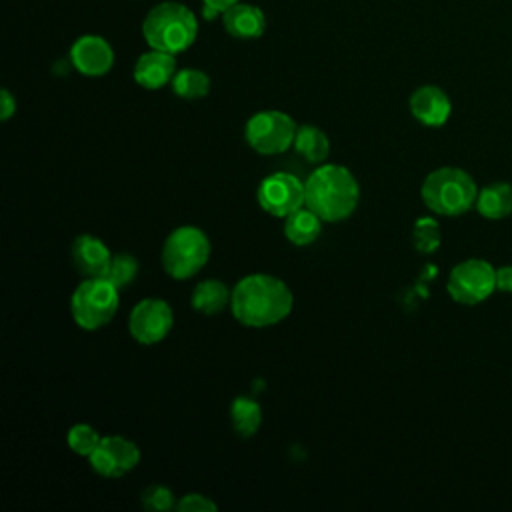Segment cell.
I'll list each match as a JSON object with an SVG mask.
<instances>
[{
    "instance_id": "6da1fadb",
    "label": "cell",
    "mask_w": 512,
    "mask_h": 512,
    "mask_svg": "<svg viewBox=\"0 0 512 512\" xmlns=\"http://www.w3.org/2000/svg\"><path fill=\"white\" fill-rule=\"evenodd\" d=\"M294 306L288 284L272 274H248L232 288L230 308L234 318L250 328L282 322Z\"/></svg>"
},
{
    "instance_id": "7a4b0ae2",
    "label": "cell",
    "mask_w": 512,
    "mask_h": 512,
    "mask_svg": "<svg viewBox=\"0 0 512 512\" xmlns=\"http://www.w3.org/2000/svg\"><path fill=\"white\" fill-rule=\"evenodd\" d=\"M360 198L354 174L340 164H320L304 182V206L316 212L324 222L348 218Z\"/></svg>"
},
{
    "instance_id": "3957f363",
    "label": "cell",
    "mask_w": 512,
    "mask_h": 512,
    "mask_svg": "<svg viewBox=\"0 0 512 512\" xmlns=\"http://www.w3.org/2000/svg\"><path fill=\"white\" fill-rule=\"evenodd\" d=\"M196 34V16L180 2L156 4L142 20V36L154 50L180 54L194 44Z\"/></svg>"
},
{
    "instance_id": "277c9868",
    "label": "cell",
    "mask_w": 512,
    "mask_h": 512,
    "mask_svg": "<svg viewBox=\"0 0 512 512\" xmlns=\"http://www.w3.org/2000/svg\"><path fill=\"white\" fill-rule=\"evenodd\" d=\"M424 204L442 216H458L472 208L478 190L468 172L462 168H436L432 170L420 188Z\"/></svg>"
},
{
    "instance_id": "5b68a950",
    "label": "cell",
    "mask_w": 512,
    "mask_h": 512,
    "mask_svg": "<svg viewBox=\"0 0 512 512\" xmlns=\"http://www.w3.org/2000/svg\"><path fill=\"white\" fill-rule=\"evenodd\" d=\"M162 268L174 280H186L200 272L210 258V240L198 226H178L162 246Z\"/></svg>"
},
{
    "instance_id": "8992f818",
    "label": "cell",
    "mask_w": 512,
    "mask_h": 512,
    "mask_svg": "<svg viewBox=\"0 0 512 512\" xmlns=\"http://www.w3.org/2000/svg\"><path fill=\"white\" fill-rule=\"evenodd\" d=\"M114 284L104 278H84L70 298V312L74 322L84 330H98L106 326L120 304Z\"/></svg>"
},
{
    "instance_id": "52a82bcc",
    "label": "cell",
    "mask_w": 512,
    "mask_h": 512,
    "mask_svg": "<svg viewBox=\"0 0 512 512\" xmlns=\"http://www.w3.org/2000/svg\"><path fill=\"white\" fill-rule=\"evenodd\" d=\"M298 126L280 110H262L248 118L244 138L258 154H280L294 144Z\"/></svg>"
},
{
    "instance_id": "ba28073f",
    "label": "cell",
    "mask_w": 512,
    "mask_h": 512,
    "mask_svg": "<svg viewBox=\"0 0 512 512\" xmlns=\"http://www.w3.org/2000/svg\"><path fill=\"white\" fill-rule=\"evenodd\" d=\"M446 288L458 304L474 306L496 290V270L480 258L464 260L452 268Z\"/></svg>"
},
{
    "instance_id": "9c48e42d",
    "label": "cell",
    "mask_w": 512,
    "mask_h": 512,
    "mask_svg": "<svg viewBox=\"0 0 512 512\" xmlns=\"http://www.w3.org/2000/svg\"><path fill=\"white\" fill-rule=\"evenodd\" d=\"M256 198L264 212L286 218L304 206V182L290 172H274L260 182Z\"/></svg>"
},
{
    "instance_id": "30bf717a",
    "label": "cell",
    "mask_w": 512,
    "mask_h": 512,
    "mask_svg": "<svg viewBox=\"0 0 512 512\" xmlns=\"http://www.w3.org/2000/svg\"><path fill=\"white\" fill-rule=\"evenodd\" d=\"M174 324V312L162 298L140 300L128 318L130 336L140 344H156L168 336Z\"/></svg>"
},
{
    "instance_id": "8fae6325",
    "label": "cell",
    "mask_w": 512,
    "mask_h": 512,
    "mask_svg": "<svg viewBox=\"0 0 512 512\" xmlns=\"http://www.w3.org/2000/svg\"><path fill=\"white\" fill-rule=\"evenodd\" d=\"M90 468L104 478H120L140 462L138 446L124 436H102L96 450L88 456Z\"/></svg>"
},
{
    "instance_id": "7c38bea8",
    "label": "cell",
    "mask_w": 512,
    "mask_h": 512,
    "mask_svg": "<svg viewBox=\"0 0 512 512\" xmlns=\"http://www.w3.org/2000/svg\"><path fill=\"white\" fill-rule=\"evenodd\" d=\"M70 62L84 76H104L114 64V50L102 36L86 34L72 44Z\"/></svg>"
},
{
    "instance_id": "4fadbf2b",
    "label": "cell",
    "mask_w": 512,
    "mask_h": 512,
    "mask_svg": "<svg viewBox=\"0 0 512 512\" xmlns=\"http://www.w3.org/2000/svg\"><path fill=\"white\" fill-rule=\"evenodd\" d=\"M176 54L162 52V50H150L138 56L134 64V80L138 86L146 90H158L172 82L176 74Z\"/></svg>"
},
{
    "instance_id": "5bb4252c",
    "label": "cell",
    "mask_w": 512,
    "mask_h": 512,
    "mask_svg": "<svg viewBox=\"0 0 512 512\" xmlns=\"http://www.w3.org/2000/svg\"><path fill=\"white\" fill-rule=\"evenodd\" d=\"M410 112L424 126H442L450 112L452 104L446 92L438 86H420L410 96Z\"/></svg>"
},
{
    "instance_id": "9a60e30c",
    "label": "cell",
    "mask_w": 512,
    "mask_h": 512,
    "mask_svg": "<svg viewBox=\"0 0 512 512\" xmlns=\"http://www.w3.org/2000/svg\"><path fill=\"white\" fill-rule=\"evenodd\" d=\"M112 258L108 246L92 234H80L72 242V264L84 278H100Z\"/></svg>"
},
{
    "instance_id": "2e32d148",
    "label": "cell",
    "mask_w": 512,
    "mask_h": 512,
    "mask_svg": "<svg viewBox=\"0 0 512 512\" xmlns=\"http://www.w3.org/2000/svg\"><path fill=\"white\" fill-rule=\"evenodd\" d=\"M224 30L238 40H256L266 30V16L258 6L236 2L222 14Z\"/></svg>"
},
{
    "instance_id": "e0dca14e",
    "label": "cell",
    "mask_w": 512,
    "mask_h": 512,
    "mask_svg": "<svg viewBox=\"0 0 512 512\" xmlns=\"http://www.w3.org/2000/svg\"><path fill=\"white\" fill-rule=\"evenodd\" d=\"M322 222L324 220L316 212H312L308 206H302L284 218V236L296 246H308L318 240Z\"/></svg>"
},
{
    "instance_id": "ac0fdd59",
    "label": "cell",
    "mask_w": 512,
    "mask_h": 512,
    "mask_svg": "<svg viewBox=\"0 0 512 512\" xmlns=\"http://www.w3.org/2000/svg\"><path fill=\"white\" fill-rule=\"evenodd\" d=\"M232 300V290H228V286L220 280H202L200 284H196L194 292H192V308L198 310L200 314L212 316L222 312Z\"/></svg>"
},
{
    "instance_id": "d6986e66",
    "label": "cell",
    "mask_w": 512,
    "mask_h": 512,
    "mask_svg": "<svg viewBox=\"0 0 512 512\" xmlns=\"http://www.w3.org/2000/svg\"><path fill=\"white\" fill-rule=\"evenodd\" d=\"M476 210L490 220H500L512 212V186L494 182L484 186L476 196Z\"/></svg>"
},
{
    "instance_id": "ffe728a7",
    "label": "cell",
    "mask_w": 512,
    "mask_h": 512,
    "mask_svg": "<svg viewBox=\"0 0 512 512\" xmlns=\"http://www.w3.org/2000/svg\"><path fill=\"white\" fill-rule=\"evenodd\" d=\"M292 146L310 164H322L330 152L328 136L324 134V130H320L318 126H312V124L298 126Z\"/></svg>"
},
{
    "instance_id": "44dd1931",
    "label": "cell",
    "mask_w": 512,
    "mask_h": 512,
    "mask_svg": "<svg viewBox=\"0 0 512 512\" xmlns=\"http://www.w3.org/2000/svg\"><path fill=\"white\" fill-rule=\"evenodd\" d=\"M230 420H232L236 434L250 438L258 432V428L262 424V408L256 400H252L248 396H238V398H234V402L230 406Z\"/></svg>"
},
{
    "instance_id": "7402d4cb",
    "label": "cell",
    "mask_w": 512,
    "mask_h": 512,
    "mask_svg": "<svg viewBox=\"0 0 512 512\" xmlns=\"http://www.w3.org/2000/svg\"><path fill=\"white\" fill-rule=\"evenodd\" d=\"M176 96L184 100H198L204 98L210 90V78L206 72L198 68H182L174 74L170 82Z\"/></svg>"
},
{
    "instance_id": "603a6c76",
    "label": "cell",
    "mask_w": 512,
    "mask_h": 512,
    "mask_svg": "<svg viewBox=\"0 0 512 512\" xmlns=\"http://www.w3.org/2000/svg\"><path fill=\"white\" fill-rule=\"evenodd\" d=\"M138 274V262L132 254H126V252H118V254H112L104 274L100 278L108 280L110 284H114L116 288H124L128 286L130 282H134Z\"/></svg>"
},
{
    "instance_id": "cb8c5ba5",
    "label": "cell",
    "mask_w": 512,
    "mask_h": 512,
    "mask_svg": "<svg viewBox=\"0 0 512 512\" xmlns=\"http://www.w3.org/2000/svg\"><path fill=\"white\" fill-rule=\"evenodd\" d=\"M102 436L98 434V430L90 424H74L70 430H68V436H66V442H68V448L78 454V456H90L96 446L100 444Z\"/></svg>"
},
{
    "instance_id": "d4e9b609",
    "label": "cell",
    "mask_w": 512,
    "mask_h": 512,
    "mask_svg": "<svg viewBox=\"0 0 512 512\" xmlns=\"http://www.w3.org/2000/svg\"><path fill=\"white\" fill-rule=\"evenodd\" d=\"M414 248L422 254H432L440 246V226L434 218H418L412 230Z\"/></svg>"
},
{
    "instance_id": "484cf974",
    "label": "cell",
    "mask_w": 512,
    "mask_h": 512,
    "mask_svg": "<svg viewBox=\"0 0 512 512\" xmlns=\"http://www.w3.org/2000/svg\"><path fill=\"white\" fill-rule=\"evenodd\" d=\"M142 504H144V508L154 510V512H166V510L176 508L174 494L170 492V488L160 486V484H152L142 492Z\"/></svg>"
},
{
    "instance_id": "4316f807",
    "label": "cell",
    "mask_w": 512,
    "mask_h": 512,
    "mask_svg": "<svg viewBox=\"0 0 512 512\" xmlns=\"http://www.w3.org/2000/svg\"><path fill=\"white\" fill-rule=\"evenodd\" d=\"M176 510H180V512H216L218 506L208 496L192 492V494H184L176 502Z\"/></svg>"
},
{
    "instance_id": "83f0119b",
    "label": "cell",
    "mask_w": 512,
    "mask_h": 512,
    "mask_svg": "<svg viewBox=\"0 0 512 512\" xmlns=\"http://www.w3.org/2000/svg\"><path fill=\"white\" fill-rule=\"evenodd\" d=\"M16 112V98L4 88L0 92V120H8Z\"/></svg>"
},
{
    "instance_id": "f1b7e54d",
    "label": "cell",
    "mask_w": 512,
    "mask_h": 512,
    "mask_svg": "<svg viewBox=\"0 0 512 512\" xmlns=\"http://www.w3.org/2000/svg\"><path fill=\"white\" fill-rule=\"evenodd\" d=\"M496 288L502 292H512V266H502L496 270Z\"/></svg>"
},
{
    "instance_id": "f546056e",
    "label": "cell",
    "mask_w": 512,
    "mask_h": 512,
    "mask_svg": "<svg viewBox=\"0 0 512 512\" xmlns=\"http://www.w3.org/2000/svg\"><path fill=\"white\" fill-rule=\"evenodd\" d=\"M236 2H240V0H202V4H206V6H212V8H216L218 12H226L230 6H234Z\"/></svg>"
},
{
    "instance_id": "4dcf8cb0",
    "label": "cell",
    "mask_w": 512,
    "mask_h": 512,
    "mask_svg": "<svg viewBox=\"0 0 512 512\" xmlns=\"http://www.w3.org/2000/svg\"><path fill=\"white\" fill-rule=\"evenodd\" d=\"M218 14H222V12H218L216 8H212V6H206V4L202 6V16H204L206 20H214Z\"/></svg>"
}]
</instances>
